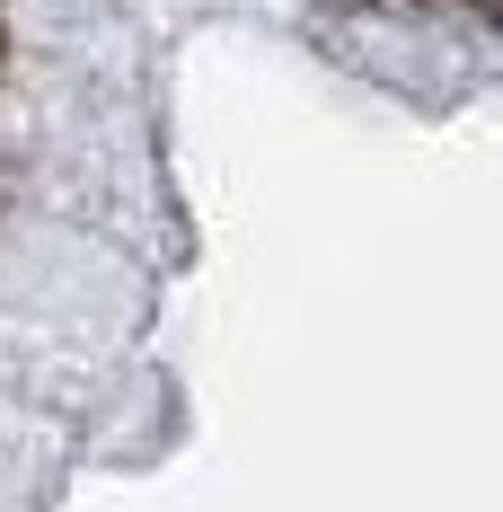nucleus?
Instances as JSON below:
<instances>
[{"label": "nucleus", "instance_id": "f257e3e1", "mask_svg": "<svg viewBox=\"0 0 503 512\" xmlns=\"http://www.w3.org/2000/svg\"><path fill=\"white\" fill-rule=\"evenodd\" d=\"M477 9H486V18H495V27H503V0H477Z\"/></svg>", "mask_w": 503, "mask_h": 512}]
</instances>
